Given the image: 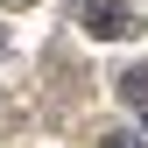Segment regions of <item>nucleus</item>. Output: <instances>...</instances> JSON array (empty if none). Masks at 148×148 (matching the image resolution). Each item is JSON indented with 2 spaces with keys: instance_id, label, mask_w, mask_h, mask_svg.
Here are the masks:
<instances>
[{
  "instance_id": "obj_2",
  "label": "nucleus",
  "mask_w": 148,
  "mask_h": 148,
  "mask_svg": "<svg viewBox=\"0 0 148 148\" xmlns=\"http://www.w3.org/2000/svg\"><path fill=\"white\" fill-rule=\"evenodd\" d=\"M120 99L127 106H148V64H127L120 71Z\"/></svg>"
},
{
  "instance_id": "obj_3",
  "label": "nucleus",
  "mask_w": 148,
  "mask_h": 148,
  "mask_svg": "<svg viewBox=\"0 0 148 148\" xmlns=\"http://www.w3.org/2000/svg\"><path fill=\"white\" fill-rule=\"evenodd\" d=\"M7 7H28V0H7Z\"/></svg>"
},
{
  "instance_id": "obj_1",
  "label": "nucleus",
  "mask_w": 148,
  "mask_h": 148,
  "mask_svg": "<svg viewBox=\"0 0 148 148\" xmlns=\"http://www.w3.org/2000/svg\"><path fill=\"white\" fill-rule=\"evenodd\" d=\"M85 28L92 35H134V7L127 0H85Z\"/></svg>"
}]
</instances>
